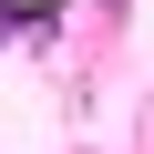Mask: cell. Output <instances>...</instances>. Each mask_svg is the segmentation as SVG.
I'll return each instance as SVG.
<instances>
[{"label":"cell","instance_id":"cell-1","mask_svg":"<svg viewBox=\"0 0 154 154\" xmlns=\"http://www.w3.org/2000/svg\"><path fill=\"white\" fill-rule=\"evenodd\" d=\"M62 11H51V0H0V41H41Z\"/></svg>","mask_w":154,"mask_h":154}]
</instances>
